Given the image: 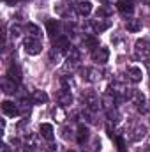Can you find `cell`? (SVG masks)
<instances>
[{"instance_id": "cell-14", "label": "cell", "mask_w": 150, "mask_h": 152, "mask_svg": "<svg viewBox=\"0 0 150 152\" xmlns=\"http://www.w3.org/2000/svg\"><path fill=\"white\" fill-rule=\"evenodd\" d=\"M2 112L7 117H16V115H20V106L14 104L12 101H4L2 103Z\"/></svg>"}, {"instance_id": "cell-32", "label": "cell", "mask_w": 150, "mask_h": 152, "mask_svg": "<svg viewBox=\"0 0 150 152\" xmlns=\"http://www.w3.org/2000/svg\"><path fill=\"white\" fill-rule=\"evenodd\" d=\"M9 78H12V80H14V81H20V78H21V75H20V69H18V67H16V66H11V67H9Z\"/></svg>"}, {"instance_id": "cell-20", "label": "cell", "mask_w": 150, "mask_h": 152, "mask_svg": "<svg viewBox=\"0 0 150 152\" xmlns=\"http://www.w3.org/2000/svg\"><path fill=\"white\" fill-rule=\"evenodd\" d=\"M41 136H42L44 140L51 142V140H53V136H55L53 126H51V124H41Z\"/></svg>"}, {"instance_id": "cell-13", "label": "cell", "mask_w": 150, "mask_h": 152, "mask_svg": "<svg viewBox=\"0 0 150 152\" xmlns=\"http://www.w3.org/2000/svg\"><path fill=\"white\" fill-rule=\"evenodd\" d=\"M74 9H76V12L79 14V16H88L90 12H92V2H88V0H79L78 4L74 5Z\"/></svg>"}, {"instance_id": "cell-6", "label": "cell", "mask_w": 150, "mask_h": 152, "mask_svg": "<svg viewBox=\"0 0 150 152\" xmlns=\"http://www.w3.org/2000/svg\"><path fill=\"white\" fill-rule=\"evenodd\" d=\"M81 101H83L85 108H88V110H92V112H97V110L101 108V101H99V97H97L94 92L81 94Z\"/></svg>"}, {"instance_id": "cell-40", "label": "cell", "mask_w": 150, "mask_h": 152, "mask_svg": "<svg viewBox=\"0 0 150 152\" xmlns=\"http://www.w3.org/2000/svg\"><path fill=\"white\" fill-rule=\"evenodd\" d=\"M66 152H76V151H66Z\"/></svg>"}, {"instance_id": "cell-12", "label": "cell", "mask_w": 150, "mask_h": 152, "mask_svg": "<svg viewBox=\"0 0 150 152\" xmlns=\"http://www.w3.org/2000/svg\"><path fill=\"white\" fill-rule=\"evenodd\" d=\"M117 9H118L124 16L133 14V11H134V0H118V2H117Z\"/></svg>"}, {"instance_id": "cell-4", "label": "cell", "mask_w": 150, "mask_h": 152, "mask_svg": "<svg viewBox=\"0 0 150 152\" xmlns=\"http://www.w3.org/2000/svg\"><path fill=\"white\" fill-rule=\"evenodd\" d=\"M23 48H25V51L28 53V55H39L41 51H42V42L36 37H28L23 41Z\"/></svg>"}, {"instance_id": "cell-35", "label": "cell", "mask_w": 150, "mask_h": 152, "mask_svg": "<svg viewBox=\"0 0 150 152\" xmlns=\"http://www.w3.org/2000/svg\"><path fill=\"white\" fill-rule=\"evenodd\" d=\"M115 142H117V145H118V152H125V143H124V140H122L120 136H117Z\"/></svg>"}, {"instance_id": "cell-29", "label": "cell", "mask_w": 150, "mask_h": 152, "mask_svg": "<svg viewBox=\"0 0 150 152\" xmlns=\"http://www.w3.org/2000/svg\"><path fill=\"white\" fill-rule=\"evenodd\" d=\"M18 106H20V113L23 115V117H28L30 112H32V106L28 104V101H27V99H21V103H20Z\"/></svg>"}, {"instance_id": "cell-30", "label": "cell", "mask_w": 150, "mask_h": 152, "mask_svg": "<svg viewBox=\"0 0 150 152\" xmlns=\"http://www.w3.org/2000/svg\"><path fill=\"white\" fill-rule=\"evenodd\" d=\"M62 55H64V51H60V50H57V48H51V51H50V60H51L53 64H57V62L62 58Z\"/></svg>"}, {"instance_id": "cell-8", "label": "cell", "mask_w": 150, "mask_h": 152, "mask_svg": "<svg viewBox=\"0 0 150 152\" xmlns=\"http://www.w3.org/2000/svg\"><path fill=\"white\" fill-rule=\"evenodd\" d=\"M110 58V50L104 46H97L95 50H92V60L97 64H106Z\"/></svg>"}, {"instance_id": "cell-11", "label": "cell", "mask_w": 150, "mask_h": 152, "mask_svg": "<svg viewBox=\"0 0 150 152\" xmlns=\"http://www.w3.org/2000/svg\"><path fill=\"white\" fill-rule=\"evenodd\" d=\"M131 101L136 104V108H138L140 112H147V101H145V96H143L140 90H133Z\"/></svg>"}, {"instance_id": "cell-31", "label": "cell", "mask_w": 150, "mask_h": 152, "mask_svg": "<svg viewBox=\"0 0 150 152\" xmlns=\"http://www.w3.org/2000/svg\"><path fill=\"white\" fill-rule=\"evenodd\" d=\"M106 115H108V122H113V124H117V122L120 120V113L117 112V108H113V110H108V112H106Z\"/></svg>"}, {"instance_id": "cell-7", "label": "cell", "mask_w": 150, "mask_h": 152, "mask_svg": "<svg viewBox=\"0 0 150 152\" xmlns=\"http://www.w3.org/2000/svg\"><path fill=\"white\" fill-rule=\"evenodd\" d=\"M79 73H81V78H83L85 81H88V83H95V81H99L101 76H103V73H101L97 67H83Z\"/></svg>"}, {"instance_id": "cell-39", "label": "cell", "mask_w": 150, "mask_h": 152, "mask_svg": "<svg viewBox=\"0 0 150 152\" xmlns=\"http://www.w3.org/2000/svg\"><path fill=\"white\" fill-rule=\"evenodd\" d=\"M145 66H147V69L150 71V58H149V60H145Z\"/></svg>"}, {"instance_id": "cell-23", "label": "cell", "mask_w": 150, "mask_h": 152, "mask_svg": "<svg viewBox=\"0 0 150 152\" xmlns=\"http://www.w3.org/2000/svg\"><path fill=\"white\" fill-rule=\"evenodd\" d=\"M125 28H127L129 32H140V30H141V20H138V18H131V20H127Z\"/></svg>"}, {"instance_id": "cell-37", "label": "cell", "mask_w": 150, "mask_h": 152, "mask_svg": "<svg viewBox=\"0 0 150 152\" xmlns=\"http://www.w3.org/2000/svg\"><path fill=\"white\" fill-rule=\"evenodd\" d=\"M69 133H73V131H71L69 127H64V131H62V136H64L66 140H69V138H71V134H69Z\"/></svg>"}, {"instance_id": "cell-38", "label": "cell", "mask_w": 150, "mask_h": 152, "mask_svg": "<svg viewBox=\"0 0 150 152\" xmlns=\"http://www.w3.org/2000/svg\"><path fill=\"white\" fill-rule=\"evenodd\" d=\"M46 151H48V152H57V147H55L53 143H50V145L46 147Z\"/></svg>"}, {"instance_id": "cell-28", "label": "cell", "mask_w": 150, "mask_h": 152, "mask_svg": "<svg viewBox=\"0 0 150 152\" xmlns=\"http://www.w3.org/2000/svg\"><path fill=\"white\" fill-rule=\"evenodd\" d=\"M83 42H85V46L90 48V50H95V48L99 46V39L95 37V36H85V37H83Z\"/></svg>"}, {"instance_id": "cell-9", "label": "cell", "mask_w": 150, "mask_h": 152, "mask_svg": "<svg viewBox=\"0 0 150 152\" xmlns=\"http://www.w3.org/2000/svg\"><path fill=\"white\" fill-rule=\"evenodd\" d=\"M57 101H58L60 106H69V104H73V94H71V88L62 87V88L57 92Z\"/></svg>"}, {"instance_id": "cell-10", "label": "cell", "mask_w": 150, "mask_h": 152, "mask_svg": "<svg viewBox=\"0 0 150 152\" xmlns=\"http://www.w3.org/2000/svg\"><path fill=\"white\" fill-rule=\"evenodd\" d=\"M111 27V21L110 20H104V18H97V20H92V28L95 34H103L104 30H108Z\"/></svg>"}, {"instance_id": "cell-3", "label": "cell", "mask_w": 150, "mask_h": 152, "mask_svg": "<svg viewBox=\"0 0 150 152\" xmlns=\"http://www.w3.org/2000/svg\"><path fill=\"white\" fill-rule=\"evenodd\" d=\"M134 53H136L138 58H141V60H149L150 58V42L147 41V39H140V41H136V44H134Z\"/></svg>"}, {"instance_id": "cell-16", "label": "cell", "mask_w": 150, "mask_h": 152, "mask_svg": "<svg viewBox=\"0 0 150 152\" xmlns=\"http://www.w3.org/2000/svg\"><path fill=\"white\" fill-rule=\"evenodd\" d=\"M16 83H18V81H14L12 78L5 76V78H2V90H4L5 94H14V92H18V90H16V88H18Z\"/></svg>"}, {"instance_id": "cell-33", "label": "cell", "mask_w": 150, "mask_h": 152, "mask_svg": "<svg viewBox=\"0 0 150 152\" xmlns=\"http://www.w3.org/2000/svg\"><path fill=\"white\" fill-rule=\"evenodd\" d=\"M83 118H85V120H87V122H90V124H92V122H95V112H92V110H88V108H85V110H83Z\"/></svg>"}, {"instance_id": "cell-19", "label": "cell", "mask_w": 150, "mask_h": 152, "mask_svg": "<svg viewBox=\"0 0 150 152\" xmlns=\"http://www.w3.org/2000/svg\"><path fill=\"white\" fill-rule=\"evenodd\" d=\"M51 117H53V120H55V122L62 124V122H66V118H67V113H66L64 106H55V108L51 110Z\"/></svg>"}, {"instance_id": "cell-25", "label": "cell", "mask_w": 150, "mask_h": 152, "mask_svg": "<svg viewBox=\"0 0 150 152\" xmlns=\"http://www.w3.org/2000/svg\"><path fill=\"white\" fill-rule=\"evenodd\" d=\"M113 14V7L110 4H104V5H101L99 9H97V18H108V16H111Z\"/></svg>"}, {"instance_id": "cell-2", "label": "cell", "mask_w": 150, "mask_h": 152, "mask_svg": "<svg viewBox=\"0 0 150 152\" xmlns=\"http://www.w3.org/2000/svg\"><path fill=\"white\" fill-rule=\"evenodd\" d=\"M79 62H81V53H79V50L74 48V46H71V48H69V51H67V64H66V71H73V69H76V67L79 66Z\"/></svg>"}, {"instance_id": "cell-15", "label": "cell", "mask_w": 150, "mask_h": 152, "mask_svg": "<svg viewBox=\"0 0 150 152\" xmlns=\"http://www.w3.org/2000/svg\"><path fill=\"white\" fill-rule=\"evenodd\" d=\"M133 134H131V140H134V142H140V140H143L145 136H147V126L145 124H136L134 126V129L131 131Z\"/></svg>"}, {"instance_id": "cell-22", "label": "cell", "mask_w": 150, "mask_h": 152, "mask_svg": "<svg viewBox=\"0 0 150 152\" xmlns=\"http://www.w3.org/2000/svg\"><path fill=\"white\" fill-rule=\"evenodd\" d=\"M32 103H36V104H44V103H48V94L42 92V90H34V92H32Z\"/></svg>"}, {"instance_id": "cell-18", "label": "cell", "mask_w": 150, "mask_h": 152, "mask_svg": "<svg viewBox=\"0 0 150 152\" xmlns=\"http://www.w3.org/2000/svg\"><path fill=\"white\" fill-rule=\"evenodd\" d=\"M127 78H129L133 83L141 81V78H143L141 69H140V67H136V66H129V67H127Z\"/></svg>"}, {"instance_id": "cell-34", "label": "cell", "mask_w": 150, "mask_h": 152, "mask_svg": "<svg viewBox=\"0 0 150 152\" xmlns=\"http://www.w3.org/2000/svg\"><path fill=\"white\" fill-rule=\"evenodd\" d=\"M11 36L14 39L20 37V36H21V27H20V25H12V27H11Z\"/></svg>"}, {"instance_id": "cell-21", "label": "cell", "mask_w": 150, "mask_h": 152, "mask_svg": "<svg viewBox=\"0 0 150 152\" xmlns=\"http://www.w3.org/2000/svg\"><path fill=\"white\" fill-rule=\"evenodd\" d=\"M88 136H90V129H88L87 126H83V124H81V126L78 127V133H76L78 143H81V145H83V143H85V142L88 140Z\"/></svg>"}, {"instance_id": "cell-27", "label": "cell", "mask_w": 150, "mask_h": 152, "mask_svg": "<svg viewBox=\"0 0 150 152\" xmlns=\"http://www.w3.org/2000/svg\"><path fill=\"white\" fill-rule=\"evenodd\" d=\"M46 30H48V34H50L51 37L55 39V34L58 32V23H57V20H48V21H46Z\"/></svg>"}, {"instance_id": "cell-1", "label": "cell", "mask_w": 150, "mask_h": 152, "mask_svg": "<svg viewBox=\"0 0 150 152\" xmlns=\"http://www.w3.org/2000/svg\"><path fill=\"white\" fill-rule=\"evenodd\" d=\"M110 92H111L118 101L131 99V96H133V88H129L125 83H120V81H115V83L110 85Z\"/></svg>"}, {"instance_id": "cell-17", "label": "cell", "mask_w": 150, "mask_h": 152, "mask_svg": "<svg viewBox=\"0 0 150 152\" xmlns=\"http://www.w3.org/2000/svg\"><path fill=\"white\" fill-rule=\"evenodd\" d=\"M117 101H118V99H117V97L113 96L111 92L108 90V92H106V94L103 96V99H101V104H103V106L106 108V112H108V110H113V108H115Z\"/></svg>"}, {"instance_id": "cell-36", "label": "cell", "mask_w": 150, "mask_h": 152, "mask_svg": "<svg viewBox=\"0 0 150 152\" xmlns=\"http://www.w3.org/2000/svg\"><path fill=\"white\" fill-rule=\"evenodd\" d=\"M97 151H101V142H99V138H95L94 143H92V152H97Z\"/></svg>"}, {"instance_id": "cell-26", "label": "cell", "mask_w": 150, "mask_h": 152, "mask_svg": "<svg viewBox=\"0 0 150 152\" xmlns=\"http://www.w3.org/2000/svg\"><path fill=\"white\" fill-rule=\"evenodd\" d=\"M55 11H57V14L62 16V18H69V16H71V11H69V5H67V4H58V5H55Z\"/></svg>"}, {"instance_id": "cell-5", "label": "cell", "mask_w": 150, "mask_h": 152, "mask_svg": "<svg viewBox=\"0 0 150 152\" xmlns=\"http://www.w3.org/2000/svg\"><path fill=\"white\" fill-rule=\"evenodd\" d=\"M41 134L39 133H27L25 138H23V147L27 151H37L41 147Z\"/></svg>"}, {"instance_id": "cell-24", "label": "cell", "mask_w": 150, "mask_h": 152, "mask_svg": "<svg viewBox=\"0 0 150 152\" xmlns=\"http://www.w3.org/2000/svg\"><path fill=\"white\" fill-rule=\"evenodd\" d=\"M25 30L28 32V36H30V37H36V39H39L41 36H42V30L39 28L37 25H34V23H28V25L25 27Z\"/></svg>"}]
</instances>
